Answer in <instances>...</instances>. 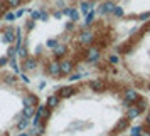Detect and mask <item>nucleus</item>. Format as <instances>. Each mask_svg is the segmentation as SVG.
I'll use <instances>...</instances> for the list:
<instances>
[{
	"instance_id": "9",
	"label": "nucleus",
	"mask_w": 150,
	"mask_h": 136,
	"mask_svg": "<svg viewBox=\"0 0 150 136\" xmlns=\"http://www.w3.org/2000/svg\"><path fill=\"white\" fill-rule=\"evenodd\" d=\"M137 128H138V133L142 136H150V96H149V102H147L145 113H143V116L140 118Z\"/></svg>"
},
{
	"instance_id": "4",
	"label": "nucleus",
	"mask_w": 150,
	"mask_h": 136,
	"mask_svg": "<svg viewBox=\"0 0 150 136\" xmlns=\"http://www.w3.org/2000/svg\"><path fill=\"white\" fill-rule=\"evenodd\" d=\"M42 96L15 67L0 71V136L30 131Z\"/></svg>"
},
{
	"instance_id": "6",
	"label": "nucleus",
	"mask_w": 150,
	"mask_h": 136,
	"mask_svg": "<svg viewBox=\"0 0 150 136\" xmlns=\"http://www.w3.org/2000/svg\"><path fill=\"white\" fill-rule=\"evenodd\" d=\"M19 41H21L19 24L10 20L0 22V71L12 67L15 64Z\"/></svg>"
},
{
	"instance_id": "3",
	"label": "nucleus",
	"mask_w": 150,
	"mask_h": 136,
	"mask_svg": "<svg viewBox=\"0 0 150 136\" xmlns=\"http://www.w3.org/2000/svg\"><path fill=\"white\" fill-rule=\"evenodd\" d=\"M113 74L150 96V19L130 30L95 69Z\"/></svg>"
},
{
	"instance_id": "8",
	"label": "nucleus",
	"mask_w": 150,
	"mask_h": 136,
	"mask_svg": "<svg viewBox=\"0 0 150 136\" xmlns=\"http://www.w3.org/2000/svg\"><path fill=\"white\" fill-rule=\"evenodd\" d=\"M105 0H35L37 5H69V7H93Z\"/></svg>"
},
{
	"instance_id": "2",
	"label": "nucleus",
	"mask_w": 150,
	"mask_h": 136,
	"mask_svg": "<svg viewBox=\"0 0 150 136\" xmlns=\"http://www.w3.org/2000/svg\"><path fill=\"white\" fill-rule=\"evenodd\" d=\"M147 102L149 96L113 74L78 77L42 97L30 136H125Z\"/></svg>"
},
{
	"instance_id": "10",
	"label": "nucleus",
	"mask_w": 150,
	"mask_h": 136,
	"mask_svg": "<svg viewBox=\"0 0 150 136\" xmlns=\"http://www.w3.org/2000/svg\"><path fill=\"white\" fill-rule=\"evenodd\" d=\"M125 136H132V135H130V133H128V135H125Z\"/></svg>"
},
{
	"instance_id": "1",
	"label": "nucleus",
	"mask_w": 150,
	"mask_h": 136,
	"mask_svg": "<svg viewBox=\"0 0 150 136\" xmlns=\"http://www.w3.org/2000/svg\"><path fill=\"white\" fill-rule=\"evenodd\" d=\"M19 24L21 41L17 71L27 81L52 84L78 79L83 71H91L111 52L122 35L93 10L69 5H30Z\"/></svg>"
},
{
	"instance_id": "7",
	"label": "nucleus",
	"mask_w": 150,
	"mask_h": 136,
	"mask_svg": "<svg viewBox=\"0 0 150 136\" xmlns=\"http://www.w3.org/2000/svg\"><path fill=\"white\" fill-rule=\"evenodd\" d=\"M35 0H0V22L7 20L10 15L24 7H30Z\"/></svg>"
},
{
	"instance_id": "5",
	"label": "nucleus",
	"mask_w": 150,
	"mask_h": 136,
	"mask_svg": "<svg viewBox=\"0 0 150 136\" xmlns=\"http://www.w3.org/2000/svg\"><path fill=\"white\" fill-rule=\"evenodd\" d=\"M93 10L125 37L133 27L150 19V0H105L93 5Z\"/></svg>"
}]
</instances>
